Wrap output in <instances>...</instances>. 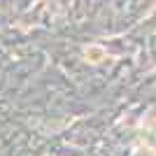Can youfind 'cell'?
Segmentation results:
<instances>
[{
    "label": "cell",
    "instance_id": "6da1fadb",
    "mask_svg": "<svg viewBox=\"0 0 156 156\" xmlns=\"http://www.w3.org/2000/svg\"><path fill=\"white\" fill-rule=\"evenodd\" d=\"M84 58L89 61V63H100V61L107 58V54H105L100 47H89V49L84 51Z\"/></svg>",
    "mask_w": 156,
    "mask_h": 156
}]
</instances>
